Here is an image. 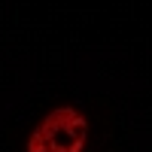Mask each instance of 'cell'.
Wrapping results in <instances>:
<instances>
[{"mask_svg": "<svg viewBox=\"0 0 152 152\" xmlns=\"http://www.w3.org/2000/svg\"><path fill=\"white\" fill-rule=\"evenodd\" d=\"M88 137V125L79 110L58 107L34 128L28 152H82Z\"/></svg>", "mask_w": 152, "mask_h": 152, "instance_id": "6da1fadb", "label": "cell"}]
</instances>
